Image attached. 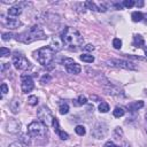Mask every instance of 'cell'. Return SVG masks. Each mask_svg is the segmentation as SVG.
Returning <instances> with one entry per match:
<instances>
[{
  "mask_svg": "<svg viewBox=\"0 0 147 147\" xmlns=\"http://www.w3.org/2000/svg\"><path fill=\"white\" fill-rule=\"evenodd\" d=\"M57 134L60 136V138H61L62 140H67V139L69 138V134H68L67 132H64V131H62V130H60V131L57 132Z\"/></svg>",
  "mask_w": 147,
  "mask_h": 147,
  "instance_id": "4dcf8cb0",
  "label": "cell"
},
{
  "mask_svg": "<svg viewBox=\"0 0 147 147\" xmlns=\"http://www.w3.org/2000/svg\"><path fill=\"white\" fill-rule=\"evenodd\" d=\"M136 6L137 7H142L144 6V1H137L136 2Z\"/></svg>",
  "mask_w": 147,
  "mask_h": 147,
  "instance_id": "8d00e7d4",
  "label": "cell"
},
{
  "mask_svg": "<svg viewBox=\"0 0 147 147\" xmlns=\"http://www.w3.org/2000/svg\"><path fill=\"white\" fill-rule=\"evenodd\" d=\"M64 46H65V45H64V42H63L61 36H56V37H53V38H52L51 48H53L54 51H61Z\"/></svg>",
  "mask_w": 147,
  "mask_h": 147,
  "instance_id": "7c38bea8",
  "label": "cell"
},
{
  "mask_svg": "<svg viewBox=\"0 0 147 147\" xmlns=\"http://www.w3.org/2000/svg\"><path fill=\"white\" fill-rule=\"evenodd\" d=\"M37 116H38L39 121L42 122V123H44L45 125H47V126L52 125L53 119H54V117H53V115H52V111H51L46 106H41V107L38 109Z\"/></svg>",
  "mask_w": 147,
  "mask_h": 147,
  "instance_id": "5b68a950",
  "label": "cell"
},
{
  "mask_svg": "<svg viewBox=\"0 0 147 147\" xmlns=\"http://www.w3.org/2000/svg\"><path fill=\"white\" fill-rule=\"evenodd\" d=\"M28 101H29V103L31 106H36L38 103V98L36 95H31V96H29V100Z\"/></svg>",
  "mask_w": 147,
  "mask_h": 147,
  "instance_id": "f546056e",
  "label": "cell"
},
{
  "mask_svg": "<svg viewBox=\"0 0 147 147\" xmlns=\"http://www.w3.org/2000/svg\"><path fill=\"white\" fill-rule=\"evenodd\" d=\"M86 102H87V99H86L85 96H83V95H79L76 100L72 101L74 106H83V105H85Z\"/></svg>",
  "mask_w": 147,
  "mask_h": 147,
  "instance_id": "ac0fdd59",
  "label": "cell"
},
{
  "mask_svg": "<svg viewBox=\"0 0 147 147\" xmlns=\"http://www.w3.org/2000/svg\"><path fill=\"white\" fill-rule=\"evenodd\" d=\"M51 79H52V77H51L48 74H46V75H44V76L40 78V83H41V84H46V83L51 82Z\"/></svg>",
  "mask_w": 147,
  "mask_h": 147,
  "instance_id": "f1b7e54d",
  "label": "cell"
},
{
  "mask_svg": "<svg viewBox=\"0 0 147 147\" xmlns=\"http://www.w3.org/2000/svg\"><path fill=\"white\" fill-rule=\"evenodd\" d=\"M84 6H85L87 9L99 11V6H98V5H95V3H94V2H92V1H86V2H84Z\"/></svg>",
  "mask_w": 147,
  "mask_h": 147,
  "instance_id": "ffe728a7",
  "label": "cell"
},
{
  "mask_svg": "<svg viewBox=\"0 0 147 147\" xmlns=\"http://www.w3.org/2000/svg\"><path fill=\"white\" fill-rule=\"evenodd\" d=\"M79 57H80L82 61L87 62V63H92V62L94 61V56H93V55H90V54H83V55H80Z\"/></svg>",
  "mask_w": 147,
  "mask_h": 147,
  "instance_id": "7402d4cb",
  "label": "cell"
},
{
  "mask_svg": "<svg viewBox=\"0 0 147 147\" xmlns=\"http://www.w3.org/2000/svg\"><path fill=\"white\" fill-rule=\"evenodd\" d=\"M133 46H136V47H141V46H144V44H145V41H144V38L140 36V34H134L133 36Z\"/></svg>",
  "mask_w": 147,
  "mask_h": 147,
  "instance_id": "9a60e30c",
  "label": "cell"
},
{
  "mask_svg": "<svg viewBox=\"0 0 147 147\" xmlns=\"http://www.w3.org/2000/svg\"><path fill=\"white\" fill-rule=\"evenodd\" d=\"M93 49H94V46L92 44H87L84 46V51H86V52H92Z\"/></svg>",
  "mask_w": 147,
  "mask_h": 147,
  "instance_id": "e575fe53",
  "label": "cell"
},
{
  "mask_svg": "<svg viewBox=\"0 0 147 147\" xmlns=\"http://www.w3.org/2000/svg\"><path fill=\"white\" fill-rule=\"evenodd\" d=\"M64 45L69 48H77L83 44V37L79 33V31H77L74 28L67 26L64 28V30L62 31V33L60 34Z\"/></svg>",
  "mask_w": 147,
  "mask_h": 147,
  "instance_id": "7a4b0ae2",
  "label": "cell"
},
{
  "mask_svg": "<svg viewBox=\"0 0 147 147\" xmlns=\"http://www.w3.org/2000/svg\"><path fill=\"white\" fill-rule=\"evenodd\" d=\"M10 54V51H9V48H6V47H1L0 48V55L2 56V57H6V56H8Z\"/></svg>",
  "mask_w": 147,
  "mask_h": 147,
  "instance_id": "484cf974",
  "label": "cell"
},
{
  "mask_svg": "<svg viewBox=\"0 0 147 147\" xmlns=\"http://www.w3.org/2000/svg\"><path fill=\"white\" fill-rule=\"evenodd\" d=\"M13 64L17 70H22V71L28 70L31 65V63L28 61V59L21 54H15L13 56Z\"/></svg>",
  "mask_w": 147,
  "mask_h": 147,
  "instance_id": "8992f818",
  "label": "cell"
},
{
  "mask_svg": "<svg viewBox=\"0 0 147 147\" xmlns=\"http://www.w3.org/2000/svg\"><path fill=\"white\" fill-rule=\"evenodd\" d=\"M63 65L65 68V70L69 72V74H72V75H77L80 72L82 68L78 63H76L72 59H64L63 60Z\"/></svg>",
  "mask_w": 147,
  "mask_h": 147,
  "instance_id": "30bf717a",
  "label": "cell"
},
{
  "mask_svg": "<svg viewBox=\"0 0 147 147\" xmlns=\"http://www.w3.org/2000/svg\"><path fill=\"white\" fill-rule=\"evenodd\" d=\"M7 92H8V86H7V84H1V94L2 95H5V94H7Z\"/></svg>",
  "mask_w": 147,
  "mask_h": 147,
  "instance_id": "d6a6232c",
  "label": "cell"
},
{
  "mask_svg": "<svg viewBox=\"0 0 147 147\" xmlns=\"http://www.w3.org/2000/svg\"><path fill=\"white\" fill-rule=\"evenodd\" d=\"M8 67H9V64H8V63H2V68H1V70L3 71V70H5L6 68H8Z\"/></svg>",
  "mask_w": 147,
  "mask_h": 147,
  "instance_id": "74e56055",
  "label": "cell"
},
{
  "mask_svg": "<svg viewBox=\"0 0 147 147\" xmlns=\"http://www.w3.org/2000/svg\"><path fill=\"white\" fill-rule=\"evenodd\" d=\"M115 146H116V145H115L113 141H110V140H109V141H107V142L105 144V147H115Z\"/></svg>",
  "mask_w": 147,
  "mask_h": 147,
  "instance_id": "d590c367",
  "label": "cell"
},
{
  "mask_svg": "<svg viewBox=\"0 0 147 147\" xmlns=\"http://www.w3.org/2000/svg\"><path fill=\"white\" fill-rule=\"evenodd\" d=\"M5 126H6V131L9 133H18L21 131V123L15 118L7 119Z\"/></svg>",
  "mask_w": 147,
  "mask_h": 147,
  "instance_id": "8fae6325",
  "label": "cell"
},
{
  "mask_svg": "<svg viewBox=\"0 0 147 147\" xmlns=\"http://www.w3.org/2000/svg\"><path fill=\"white\" fill-rule=\"evenodd\" d=\"M11 37H13V34H11V33H8V32L2 33V40H3V41H7V40L11 39Z\"/></svg>",
  "mask_w": 147,
  "mask_h": 147,
  "instance_id": "1f68e13d",
  "label": "cell"
},
{
  "mask_svg": "<svg viewBox=\"0 0 147 147\" xmlns=\"http://www.w3.org/2000/svg\"><path fill=\"white\" fill-rule=\"evenodd\" d=\"M21 13H22V7L18 6V5L13 6V7H10V8L8 9V14H9L10 16H18Z\"/></svg>",
  "mask_w": 147,
  "mask_h": 147,
  "instance_id": "5bb4252c",
  "label": "cell"
},
{
  "mask_svg": "<svg viewBox=\"0 0 147 147\" xmlns=\"http://www.w3.org/2000/svg\"><path fill=\"white\" fill-rule=\"evenodd\" d=\"M145 117H146V121H147V113H146V115H145Z\"/></svg>",
  "mask_w": 147,
  "mask_h": 147,
  "instance_id": "ab89813d",
  "label": "cell"
},
{
  "mask_svg": "<svg viewBox=\"0 0 147 147\" xmlns=\"http://www.w3.org/2000/svg\"><path fill=\"white\" fill-rule=\"evenodd\" d=\"M107 133H108V126H107V124L103 123V122L96 123V125L94 126V129H93L92 132H91V134H92L94 138H96V139H102V138H105Z\"/></svg>",
  "mask_w": 147,
  "mask_h": 147,
  "instance_id": "ba28073f",
  "label": "cell"
},
{
  "mask_svg": "<svg viewBox=\"0 0 147 147\" xmlns=\"http://www.w3.org/2000/svg\"><path fill=\"white\" fill-rule=\"evenodd\" d=\"M145 53H146V56H147V47L145 48Z\"/></svg>",
  "mask_w": 147,
  "mask_h": 147,
  "instance_id": "f35d334b",
  "label": "cell"
},
{
  "mask_svg": "<svg viewBox=\"0 0 147 147\" xmlns=\"http://www.w3.org/2000/svg\"><path fill=\"white\" fill-rule=\"evenodd\" d=\"M124 114H125V110H124L122 107H115V109L113 110V115H114L115 117H117V118L124 116Z\"/></svg>",
  "mask_w": 147,
  "mask_h": 147,
  "instance_id": "d6986e66",
  "label": "cell"
},
{
  "mask_svg": "<svg viewBox=\"0 0 147 147\" xmlns=\"http://www.w3.org/2000/svg\"><path fill=\"white\" fill-rule=\"evenodd\" d=\"M44 39H46V34L39 25H32L29 30H26L20 34H16V40L24 42V44H30L32 41L44 40Z\"/></svg>",
  "mask_w": 147,
  "mask_h": 147,
  "instance_id": "6da1fadb",
  "label": "cell"
},
{
  "mask_svg": "<svg viewBox=\"0 0 147 147\" xmlns=\"http://www.w3.org/2000/svg\"><path fill=\"white\" fill-rule=\"evenodd\" d=\"M18 108H20V103H18L16 100H14L13 103H11V111H13L14 114H16V113L18 111Z\"/></svg>",
  "mask_w": 147,
  "mask_h": 147,
  "instance_id": "83f0119b",
  "label": "cell"
},
{
  "mask_svg": "<svg viewBox=\"0 0 147 147\" xmlns=\"http://www.w3.org/2000/svg\"><path fill=\"white\" fill-rule=\"evenodd\" d=\"M8 147H24V145L21 141H15V142H11Z\"/></svg>",
  "mask_w": 147,
  "mask_h": 147,
  "instance_id": "836d02e7",
  "label": "cell"
},
{
  "mask_svg": "<svg viewBox=\"0 0 147 147\" xmlns=\"http://www.w3.org/2000/svg\"><path fill=\"white\" fill-rule=\"evenodd\" d=\"M3 23L6 26H8L9 29H17L18 26L22 25L21 21L17 18H11V17H3Z\"/></svg>",
  "mask_w": 147,
  "mask_h": 147,
  "instance_id": "4fadbf2b",
  "label": "cell"
},
{
  "mask_svg": "<svg viewBox=\"0 0 147 147\" xmlns=\"http://www.w3.org/2000/svg\"><path fill=\"white\" fill-rule=\"evenodd\" d=\"M21 88L23 93H29L34 88V83L31 76L22 75L21 76Z\"/></svg>",
  "mask_w": 147,
  "mask_h": 147,
  "instance_id": "9c48e42d",
  "label": "cell"
},
{
  "mask_svg": "<svg viewBox=\"0 0 147 147\" xmlns=\"http://www.w3.org/2000/svg\"><path fill=\"white\" fill-rule=\"evenodd\" d=\"M54 54H55V51L53 48H51V46H46V47H41L37 52H34V57L41 65L47 67L48 64H51L53 62Z\"/></svg>",
  "mask_w": 147,
  "mask_h": 147,
  "instance_id": "3957f363",
  "label": "cell"
},
{
  "mask_svg": "<svg viewBox=\"0 0 147 147\" xmlns=\"http://www.w3.org/2000/svg\"><path fill=\"white\" fill-rule=\"evenodd\" d=\"M131 17H132V21L133 22H140L144 18V15L140 11H133L132 15H131Z\"/></svg>",
  "mask_w": 147,
  "mask_h": 147,
  "instance_id": "44dd1931",
  "label": "cell"
},
{
  "mask_svg": "<svg viewBox=\"0 0 147 147\" xmlns=\"http://www.w3.org/2000/svg\"><path fill=\"white\" fill-rule=\"evenodd\" d=\"M127 107H129V109H130L131 111H136V110H138L139 108L144 107V102H142V101H136V102L130 103Z\"/></svg>",
  "mask_w": 147,
  "mask_h": 147,
  "instance_id": "e0dca14e",
  "label": "cell"
},
{
  "mask_svg": "<svg viewBox=\"0 0 147 147\" xmlns=\"http://www.w3.org/2000/svg\"><path fill=\"white\" fill-rule=\"evenodd\" d=\"M99 110H100V113H107L109 110V105L107 102H101L99 105Z\"/></svg>",
  "mask_w": 147,
  "mask_h": 147,
  "instance_id": "603a6c76",
  "label": "cell"
},
{
  "mask_svg": "<svg viewBox=\"0 0 147 147\" xmlns=\"http://www.w3.org/2000/svg\"><path fill=\"white\" fill-rule=\"evenodd\" d=\"M75 131H76V133L78 136H84L86 133V130H85V127L83 125H77L76 129H75Z\"/></svg>",
  "mask_w": 147,
  "mask_h": 147,
  "instance_id": "cb8c5ba5",
  "label": "cell"
},
{
  "mask_svg": "<svg viewBox=\"0 0 147 147\" xmlns=\"http://www.w3.org/2000/svg\"><path fill=\"white\" fill-rule=\"evenodd\" d=\"M134 5H136V1H133V0H124L123 1V6L126 7V8H131Z\"/></svg>",
  "mask_w": 147,
  "mask_h": 147,
  "instance_id": "4316f807",
  "label": "cell"
},
{
  "mask_svg": "<svg viewBox=\"0 0 147 147\" xmlns=\"http://www.w3.org/2000/svg\"><path fill=\"white\" fill-rule=\"evenodd\" d=\"M146 94H147V91H146Z\"/></svg>",
  "mask_w": 147,
  "mask_h": 147,
  "instance_id": "60d3db41",
  "label": "cell"
},
{
  "mask_svg": "<svg viewBox=\"0 0 147 147\" xmlns=\"http://www.w3.org/2000/svg\"><path fill=\"white\" fill-rule=\"evenodd\" d=\"M28 133L32 138H45L47 134V125L40 121H33L28 125Z\"/></svg>",
  "mask_w": 147,
  "mask_h": 147,
  "instance_id": "277c9868",
  "label": "cell"
},
{
  "mask_svg": "<svg viewBox=\"0 0 147 147\" xmlns=\"http://www.w3.org/2000/svg\"><path fill=\"white\" fill-rule=\"evenodd\" d=\"M59 111H60V114H62V115L68 114V111H69V105H68L67 102H64V101H61V102L59 103Z\"/></svg>",
  "mask_w": 147,
  "mask_h": 147,
  "instance_id": "2e32d148",
  "label": "cell"
},
{
  "mask_svg": "<svg viewBox=\"0 0 147 147\" xmlns=\"http://www.w3.org/2000/svg\"><path fill=\"white\" fill-rule=\"evenodd\" d=\"M113 46H114V48L119 49V48L122 47V40L118 39V38H115V39L113 40Z\"/></svg>",
  "mask_w": 147,
  "mask_h": 147,
  "instance_id": "d4e9b609",
  "label": "cell"
},
{
  "mask_svg": "<svg viewBox=\"0 0 147 147\" xmlns=\"http://www.w3.org/2000/svg\"><path fill=\"white\" fill-rule=\"evenodd\" d=\"M109 67H114V68H123V69H127V70H137V67L129 61L125 60H118V59H111L108 60L106 62Z\"/></svg>",
  "mask_w": 147,
  "mask_h": 147,
  "instance_id": "52a82bcc",
  "label": "cell"
}]
</instances>
